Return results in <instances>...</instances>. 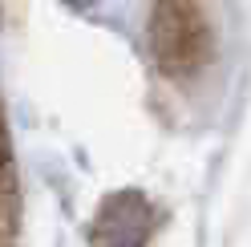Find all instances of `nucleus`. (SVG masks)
Masks as SVG:
<instances>
[{
    "label": "nucleus",
    "mask_w": 251,
    "mask_h": 247,
    "mask_svg": "<svg viewBox=\"0 0 251 247\" xmlns=\"http://www.w3.org/2000/svg\"><path fill=\"white\" fill-rule=\"evenodd\" d=\"M150 57L166 77H195L211 61L215 33L199 0H154L146 21Z\"/></svg>",
    "instance_id": "nucleus-1"
},
{
    "label": "nucleus",
    "mask_w": 251,
    "mask_h": 247,
    "mask_svg": "<svg viewBox=\"0 0 251 247\" xmlns=\"http://www.w3.org/2000/svg\"><path fill=\"white\" fill-rule=\"evenodd\" d=\"M150 227V207L138 195H118L101 211V243L105 247H142Z\"/></svg>",
    "instance_id": "nucleus-2"
}]
</instances>
